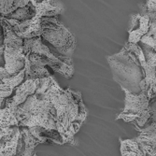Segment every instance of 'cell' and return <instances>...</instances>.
Instances as JSON below:
<instances>
[{"label":"cell","instance_id":"obj_1","mask_svg":"<svg viewBox=\"0 0 156 156\" xmlns=\"http://www.w3.org/2000/svg\"><path fill=\"white\" fill-rule=\"evenodd\" d=\"M36 93L47 98L53 105L57 118V131L63 144H73L75 135L87 118L80 92L61 88L54 78L50 76L41 78Z\"/></svg>","mask_w":156,"mask_h":156},{"label":"cell","instance_id":"obj_2","mask_svg":"<svg viewBox=\"0 0 156 156\" xmlns=\"http://www.w3.org/2000/svg\"><path fill=\"white\" fill-rule=\"evenodd\" d=\"M25 78L26 80L41 79L51 76L46 66H50L55 72L66 79L72 78L74 66L71 57L55 53L42 42L41 37L24 39Z\"/></svg>","mask_w":156,"mask_h":156},{"label":"cell","instance_id":"obj_3","mask_svg":"<svg viewBox=\"0 0 156 156\" xmlns=\"http://www.w3.org/2000/svg\"><path fill=\"white\" fill-rule=\"evenodd\" d=\"M16 118L20 127H27L31 131L51 137L54 143L63 144L57 131L55 108L41 94L35 93L28 96L25 102L17 108Z\"/></svg>","mask_w":156,"mask_h":156},{"label":"cell","instance_id":"obj_4","mask_svg":"<svg viewBox=\"0 0 156 156\" xmlns=\"http://www.w3.org/2000/svg\"><path fill=\"white\" fill-rule=\"evenodd\" d=\"M125 94L124 108L117 116L116 120H122L131 122L135 127H145L146 124L152 122L153 110L151 105V99L154 96L151 89L142 88L140 94H133L128 89L121 86Z\"/></svg>","mask_w":156,"mask_h":156},{"label":"cell","instance_id":"obj_5","mask_svg":"<svg viewBox=\"0 0 156 156\" xmlns=\"http://www.w3.org/2000/svg\"><path fill=\"white\" fill-rule=\"evenodd\" d=\"M4 32V44L1 46V55L4 54L5 65L1 66L0 78L10 77L18 74L25 67L26 54L24 52V39L20 37L10 26L4 21H1Z\"/></svg>","mask_w":156,"mask_h":156},{"label":"cell","instance_id":"obj_6","mask_svg":"<svg viewBox=\"0 0 156 156\" xmlns=\"http://www.w3.org/2000/svg\"><path fill=\"white\" fill-rule=\"evenodd\" d=\"M41 37L56 48L59 53L68 57L77 47L75 37L58 21L57 16L42 17Z\"/></svg>","mask_w":156,"mask_h":156},{"label":"cell","instance_id":"obj_7","mask_svg":"<svg viewBox=\"0 0 156 156\" xmlns=\"http://www.w3.org/2000/svg\"><path fill=\"white\" fill-rule=\"evenodd\" d=\"M40 80L41 79L26 80L14 90V94L7 98L8 100L5 108L0 110V127L19 126L16 118L17 108L25 102L28 96L37 92Z\"/></svg>","mask_w":156,"mask_h":156},{"label":"cell","instance_id":"obj_8","mask_svg":"<svg viewBox=\"0 0 156 156\" xmlns=\"http://www.w3.org/2000/svg\"><path fill=\"white\" fill-rule=\"evenodd\" d=\"M150 29V17L148 14L141 12L133 14L130 20V27L128 29L129 40L128 42L137 44Z\"/></svg>","mask_w":156,"mask_h":156},{"label":"cell","instance_id":"obj_9","mask_svg":"<svg viewBox=\"0 0 156 156\" xmlns=\"http://www.w3.org/2000/svg\"><path fill=\"white\" fill-rule=\"evenodd\" d=\"M141 12L150 17L149 32L141 38V42L152 49H156V0H147L145 4H140Z\"/></svg>","mask_w":156,"mask_h":156},{"label":"cell","instance_id":"obj_10","mask_svg":"<svg viewBox=\"0 0 156 156\" xmlns=\"http://www.w3.org/2000/svg\"><path fill=\"white\" fill-rule=\"evenodd\" d=\"M39 17H54L62 14L64 5L58 0H32Z\"/></svg>","mask_w":156,"mask_h":156},{"label":"cell","instance_id":"obj_11","mask_svg":"<svg viewBox=\"0 0 156 156\" xmlns=\"http://www.w3.org/2000/svg\"><path fill=\"white\" fill-rule=\"evenodd\" d=\"M24 78L25 67L16 75L1 78V83H0V101H1V105H3L4 99L9 98L13 94V91L23 83Z\"/></svg>","mask_w":156,"mask_h":156},{"label":"cell","instance_id":"obj_12","mask_svg":"<svg viewBox=\"0 0 156 156\" xmlns=\"http://www.w3.org/2000/svg\"><path fill=\"white\" fill-rule=\"evenodd\" d=\"M23 143L20 127L9 137L0 139V156H16Z\"/></svg>","mask_w":156,"mask_h":156},{"label":"cell","instance_id":"obj_13","mask_svg":"<svg viewBox=\"0 0 156 156\" xmlns=\"http://www.w3.org/2000/svg\"><path fill=\"white\" fill-rule=\"evenodd\" d=\"M121 141V154L122 156H156V151L150 152L141 148L134 139H126Z\"/></svg>","mask_w":156,"mask_h":156},{"label":"cell","instance_id":"obj_14","mask_svg":"<svg viewBox=\"0 0 156 156\" xmlns=\"http://www.w3.org/2000/svg\"><path fill=\"white\" fill-rule=\"evenodd\" d=\"M34 156H37V154H35V155H34Z\"/></svg>","mask_w":156,"mask_h":156}]
</instances>
